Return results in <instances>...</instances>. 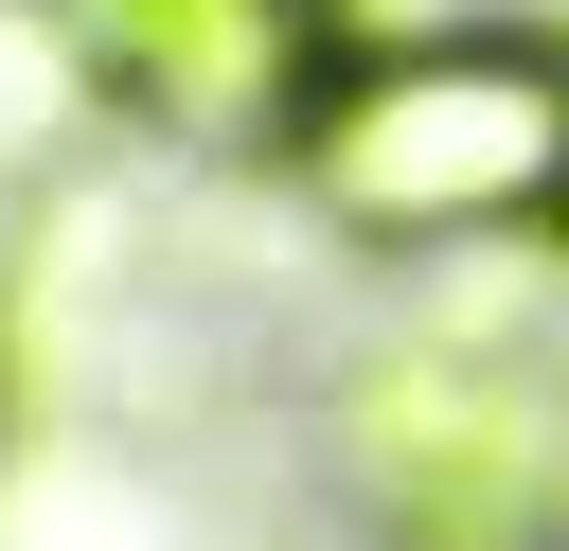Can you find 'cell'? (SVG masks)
<instances>
[{"mask_svg":"<svg viewBox=\"0 0 569 551\" xmlns=\"http://www.w3.org/2000/svg\"><path fill=\"white\" fill-rule=\"evenodd\" d=\"M302 213H338L356 249H498V231H569V36L533 18H462V36H356L320 71V107L284 124Z\"/></svg>","mask_w":569,"mask_h":551,"instance_id":"1","label":"cell"},{"mask_svg":"<svg viewBox=\"0 0 569 551\" xmlns=\"http://www.w3.org/2000/svg\"><path fill=\"white\" fill-rule=\"evenodd\" d=\"M338 444L391 551H569V391L498 338H391Z\"/></svg>","mask_w":569,"mask_h":551,"instance_id":"2","label":"cell"},{"mask_svg":"<svg viewBox=\"0 0 569 551\" xmlns=\"http://www.w3.org/2000/svg\"><path fill=\"white\" fill-rule=\"evenodd\" d=\"M36 18H53L71 89H107L160 142H231V160H284L320 71L356 53L338 0H36Z\"/></svg>","mask_w":569,"mask_h":551,"instance_id":"3","label":"cell"},{"mask_svg":"<svg viewBox=\"0 0 569 551\" xmlns=\"http://www.w3.org/2000/svg\"><path fill=\"white\" fill-rule=\"evenodd\" d=\"M551 249H569V231H551Z\"/></svg>","mask_w":569,"mask_h":551,"instance_id":"4","label":"cell"}]
</instances>
